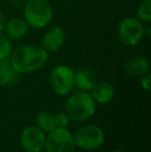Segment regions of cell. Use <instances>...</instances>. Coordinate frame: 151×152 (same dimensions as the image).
<instances>
[{"label": "cell", "mask_w": 151, "mask_h": 152, "mask_svg": "<svg viewBox=\"0 0 151 152\" xmlns=\"http://www.w3.org/2000/svg\"><path fill=\"white\" fill-rule=\"evenodd\" d=\"M44 148L47 152H75L76 145L66 128L56 127L46 137Z\"/></svg>", "instance_id": "52a82bcc"}, {"label": "cell", "mask_w": 151, "mask_h": 152, "mask_svg": "<svg viewBox=\"0 0 151 152\" xmlns=\"http://www.w3.org/2000/svg\"><path fill=\"white\" fill-rule=\"evenodd\" d=\"M55 123H56V127L66 128V126L69 123V118L66 114L59 113V114L55 115Z\"/></svg>", "instance_id": "ac0fdd59"}, {"label": "cell", "mask_w": 151, "mask_h": 152, "mask_svg": "<svg viewBox=\"0 0 151 152\" xmlns=\"http://www.w3.org/2000/svg\"><path fill=\"white\" fill-rule=\"evenodd\" d=\"M144 37L143 23L138 18L127 17L120 21L118 25V38L126 47H136Z\"/></svg>", "instance_id": "277c9868"}, {"label": "cell", "mask_w": 151, "mask_h": 152, "mask_svg": "<svg viewBox=\"0 0 151 152\" xmlns=\"http://www.w3.org/2000/svg\"><path fill=\"white\" fill-rule=\"evenodd\" d=\"M12 39L7 37L4 33L0 32V60L8 59L12 52Z\"/></svg>", "instance_id": "e0dca14e"}, {"label": "cell", "mask_w": 151, "mask_h": 152, "mask_svg": "<svg viewBox=\"0 0 151 152\" xmlns=\"http://www.w3.org/2000/svg\"><path fill=\"white\" fill-rule=\"evenodd\" d=\"M138 19L142 23H149L151 21V0H143L137 10Z\"/></svg>", "instance_id": "2e32d148"}, {"label": "cell", "mask_w": 151, "mask_h": 152, "mask_svg": "<svg viewBox=\"0 0 151 152\" xmlns=\"http://www.w3.org/2000/svg\"><path fill=\"white\" fill-rule=\"evenodd\" d=\"M5 1H7V0H5Z\"/></svg>", "instance_id": "7402d4cb"}, {"label": "cell", "mask_w": 151, "mask_h": 152, "mask_svg": "<svg viewBox=\"0 0 151 152\" xmlns=\"http://www.w3.org/2000/svg\"><path fill=\"white\" fill-rule=\"evenodd\" d=\"M37 126L44 132H50L56 128L55 115L50 112H40L36 118Z\"/></svg>", "instance_id": "9a60e30c"}, {"label": "cell", "mask_w": 151, "mask_h": 152, "mask_svg": "<svg viewBox=\"0 0 151 152\" xmlns=\"http://www.w3.org/2000/svg\"><path fill=\"white\" fill-rule=\"evenodd\" d=\"M124 70L133 77H142L149 72L150 63L147 58L139 55L131 56L124 62Z\"/></svg>", "instance_id": "8fae6325"}, {"label": "cell", "mask_w": 151, "mask_h": 152, "mask_svg": "<svg viewBox=\"0 0 151 152\" xmlns=\"http://www.w3.org/2000/svg\"><path fill=\"white\" fill-rule=\"evenodd\" d=\"M23 15L30 28L42 29L52 21V4L49 0H26L23 6Z\"/></svg>", "instance_id": "7a4b0ae2"}, {"label": "cell", "mask_w": 151, "mask_h": 152, "mask_svg": "<svg viewBox=\"0 0 151 152\" xmlns=\"http://www.w3.org/2000/svg\"><path fill=\"white\" fill-rule=\"evenodd\" d=\"M49 60V52L42 47L23 45L12 50L9 61L19 74H27L39 69Z\"/></svg>", "instance_id": "6da1fadb"}, {"label": "cell", "mask_w": 151, "mask_h": 152, "mask_svg": "<svg viewBox=\"0 0 151 152\" xmlns=\"http://www.w3.org/2000/svg\"><path fill=\"white\" fill-rule=\"evenodd\" d=\"M97 76L90 67H81L75 72V86L80 90L89 91L96 84Z\"/></svg>", "instance_id": "7c38bea8"}, {"label": "cell", "mask_w": 151, "mask_h": 152, "mask_svg": "<svg viewBox=\"0 0 151 152\" xmlns=\"http://www.w3.org/2000/svg\"><path fill=\"white\" fill-rule=\"evenodd\" d=\"M50 84L56 94L66 95L75 87V72L69 65H56L50 74Z\"/></svg>", "instance_id": "5b68a950"}, {"label": "cell", "mask_w": 151, "mask_h": 152, "mask_svg": "<svg viewBox=\"0 0 151 152\" xmlns=\"http://www.w3.org/2000/svg\"><path fill=\"white\" fill-rule=\"evenodd\" d=\"M66 34L62 27L53 26L44 33L42 37V47L47 52H57L65 42Z\"/></svg>", "instance_id": "9c48e42d"}, {"label": "cell", "mask_w": 151, "mask_h": 152, "mask_svg": "<svg viewBox=\"0 0 151 152\" xmlns=\"http://www.w3.org/2000/svg\"><path fill=\"white\" fill-rule=\"evenodd\" d=\"M95 113V102L87 91H77L65 102V114L75 121H84Z\"/></svg>", "instance_id": "3957f363"}, {"label": "cell", "mask_w": 151, "mask_h": 152, "mask_svg": "<svg viewBox=\"0 0 151 152\" xmlns=\"http://www.w3.org/2000/svg\"><path fill=\"white\" fill-rule=\"evenodd\" d=\"M75 145L85 150H95L105 142V134L96 125H85L80 127L73 136Z\"/></svg>", "instance_id": "8992f818"}, {"label": "cell", "mask_w": 151, "mask_h": 152, "mask_svg": "<svg viewBox=\"0 0 151 152\" xmlns=\"http://www.w3.org/2000/svg\"><path fill=\"white\" fill-rule=\"evenodd\" d=\"M46 136L36 125L26 127L21 134V145L27 152H42L44 148Z\"/></svg>", "instance_id": "ba28073f"}, {"label": "cell", "mask_w": 151, "mask_h": 152, "mask_svg": "<svg viewBox=\"0 0 151 152\" xmlns=\"http://www.w3.org/2000/svg\"><path fill=\"white\" fill-rule=\"evenodd\" d=\"M115 89L113 85L106 81L96 82L91 89V96L93 100L98 104H107L114 97Z\"/></svg>", "instance_id": "4fadbf2b"}, {"label": "cell", "mask_w": 151, "mask_h": 152, "mask_svg": "<svg viewBox=\"0 0 151 152\" xmlns=\"http://www.w3.org/2000/svg\"><path fill=\"white\" fill-rule=\"evenodd\" d=\"M20 74L12 66L8 59L0 60V86H10L19 81Z\"/></svg>", "instance_id": "5bb4252c"}, {"label": "cell", "mask_w": 151, "mask_h": 152, "mask_svg": "<svg viewBox=\"0 0 151 152\" xmlns=\"http://www.w3.org/2000/svg\"><path fill=\"white\" fill-rule=\"evenodd\" d=\"M141 86L143 87V89H145L146 91L150 90L151 86V75L150 72H147L144 76L141 77Z\"/></svg>", "instance_id": "d6986e66"}, {"label": "cell", "mask_w": 151, "mask_h": 152, "mask_svg": "<svg viewBox=\"0 0 151 152\" xmlns=\"http://www.w3.org/2000/svg\"><path fill=\"white\" fill-rule=\"evenodd\" d=\"M29 28L28 24L24 19L21 18H12L6 21L4 31L5 35L12 40H19L24 38L28 34Z\"/></svg>", "instance_id": "30bf717a"}, {"label": "cell", "mask_w": 151, "mask_h": 152, "mask_svg": "<svg viewBox=\"0 0 151 152\" xmlns=\"http://www.w3.org/2000/svg\"><path fill=\"white\" fill-rule=\"evenodd\" d=\"M5 23H6V18H5V16H4L3 12L0 10V32H2L4 30Z\"/></svg>", "instance_id": "ffe728a7"}, {"label": "cell", "mask_w": 151, "mask_h": 152, "mask_svg": "<svg viewBox=\"0 0 151 152\" xmlns=\"http://www.w3.org/2000/svg\"><path fill=\"white\" fill-rule=\"evenodd\" d=\"M111 152H124V151H122V150H114V151H111Z\"/></svg>", "instance_id": "44dd1931"}]
</instances>
